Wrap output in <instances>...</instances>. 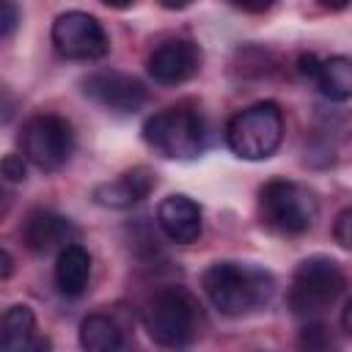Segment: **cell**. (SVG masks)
I'll use <instances>...</instances> for the list:
<instances>
[{
    "instance_id": "ba28073f",
    "label": "cell",
    "mask_w": 352,
    "mask_h": 352,
    "mask_svg": "<svg viewBox=\"0 0 352 352\" xmlns=\"http://www.w3.org/2000/svg\"><path fill=\"white\" fill-rule=\"evenodd\" d=\"M52 44L69 60H99L107 55L110 41L96 16L85 11H66L52 22Z\"/></svg>"
},
{
    "instance_id": "52a82bcc",
    "label": "cell",
    "mask_w": 352,
    "mask_h": 352,
    "mask_svg": "<svg viewBox=\"0 0 352 352\" xmlns=\"http://www.w3.org/2000/svg\"><path fill=\"white\" fill-rule=\"evenodd\" d=\"M19 148L25 160L38 170H60L74 151L72 124L55 113H38L25 121L19 132Z\"/></svg>"
},
{
    "instance_id": "7402d4cb",
    "label": "cell",
    "mask_w": 352,
    "mask_h": 352,
    "mask_svg": "<svg viewBox=\"0 0 352 352\" xmlns=\"http://www.w3.org/2000/svg\"><path fill=\"white\" fill-rule=\"evenodd\" d=\"M341 327H344V333L352 336V297L346 300V305H344V311H341Z\"/></svg>"
},
{
    "instance_id": "9a60e30c",
    "label": "cell",
    "mask_w": 352,
    "mask_h": 352,
    "mask_svg": "<svg viewBox=\"0 0 352 352\" xmlns=\"http://www.w3.org/2000/svg\"><path fill=\"white\" fill-rule=\"evenodd\" d=\"M91 278V256L82 245H66L63 250H58L55 258V286L60 294L66 297H77L85 292Z\"/></svg>"
},
{
    "instance_id": "8fae6325",
    "label": "cell",
    "mask_w": 352,
    "mask_h": 352,
    "mask_svg": "<svg viewBox=\"0 0 352 352\" xmlns=\"http://www.w3.org/2000/svg\"><path fill=\"white\" fill-rule=\"evenodd\" d=\"M157 223L162 228V234L176 242V245H190L201 236L204 220H201V206L182 192H173L168 198L160 201L157 206Z\"/></svg>"
},
{
    "instance_id": "5bb4252c",
    "label": "cell",
    "mask_w": 352,
    "mask_h": 352,
    "mask_svg": "<svg viewBox=\"0 0 352 352\" xmlns=\"http://www.w3.org/2000/svg\"><path fill=\"white\" fill-rule=\"evenodd\" d=\"M0 346L6 352H36V349H47L50 341L36 333V316L28 305H11L3 314Z\"/></svg>"
},
{
    "instance_id": "2e32d148",
    "label": "cell",
    "mask_w": 352,
    "mask_h": 352,
    "mask_svg": "<svg viewBox=\"0 0 352 352\" xmlns=\"http://www.w3.org/2000/svg\"><path fill=\"white\" fill-rule=\"evenodd\" d=\"M314 82L319 94L330 102H346L352 99V58L346 55H330L319 60V69L314 74Z\"/></svg>"
},
{
    "instance_id": "30bf717a",
    "label": "cell",
    "mask_w": 352,
    "mask_h": 352,
    "mask_svg": "<svg viewBox=\"0 0 352 352\" xmlns=\"http://www.w3.org/2000/svg\"><path fill=\"white\" fill-rule=\"evenodd\" d=\"M146 69L160 85H182L201 69V50L190 38H170L151 50Z\"/></svg>"
},
{
    "instance_id": "d4e9b609",
    "label": "cell",
    "mask_w": 352,
    "mask_h": 352,
    "mask_svg": "<svg viewBox=\"0 0 352 352\" xmlns=\"http://www.w3.org/2000/svg\"><path fill=\"white\" fill-rule=\"evenodd\" d=\"M0 256H3V278H8V275H11V253L3 248V253H0Z\"/></svg>"
},
{
    "instance_id": "e0dca14e",
    "label": "cell",
    "mask_w": 352,
    "mask_h": 352,
    "mask_svg": "<svg viewBox=\"0 0 352 352\" xmlns=\"http://www.w3.org/2000/svg\"><path fill=\"white\" fill-rule=\"evenodd\" d=\"M80 344L88 352H116L124 346V330L113 316L91 314L80 324Z\"/></svg>"
},
{
    "instance_id": "6da1fadb",
    "label": "cell",
    "mask_w": 352,
    "mask_h": 352,
    "mask_svg": "<svg viewBox=\"0 0 352 352\" xmlns=\"http://www.w3.org/2000/svg\"><path fill=\"white\" fill-rule=\"evenodd\" d=\"M201 286L209 302L226 316H242V314L258 311L275 294V278L267 270L253 264H236V261L212 264L204 272Z\"/></svg>"
},
{
    "instance_id": "3957f363",
    "label": "cell",
    "mask_w": 352,
    "mask_h": 352,
    "mask_svg": "<svg viewBox=\"0 0 352 352\" xmlns=\"http://www.w3.org/2000/svg\"><path fill=\"white\" fill-rule=\"evenodd\" d=\"M198 302L182 286H162L146 300L143 327L160 346H187L198 336Z\"/></svg>"
},
{
    "instance_id": "4fadbf2b",
    "label": "cell",
    "mask_w": 352,
    "mask_h": 352,
    "mask_svg": "<svg viewBox=\"0 0 352 352\" xmlns=\"http://www.w3.org/2000/svg\"><path fill=\"white\" fill-rule=\"evenodd\" d=\"M157 187V173L146 165H138L126 173H121L113 182H104L94 190V201L107 209H129L140 204L151 190Z\"/></svg>"
},
{
    "instance_id": "ffe728a7",
    "label": "cell",
    "mask_w": 352,
    "mask_h": 352,
    "mask_svg": "<svg viewBox=\"0 0 352 352\" xmlns=\"http://www.w3.org/2000/svg\"><path fill=\"white\" fill-rule=\"evenodd\" d=\"M0 8H3V16H0V33H3V38H8L11 33H14V28H16V3L14 0H0Z\"/></svg>"
},
{
    "instance_id": "5b68a950",
    "label": "cell",
    "mask_w": 352,
    "mask_h": 352,
    "mask_svg": "<svg viewBox=\"0 0 352 352\" xmlns=\"http://www.w3.org/2000/svg\"><path fill=\"white\" fill-rule=\"evenodd\" d=\"M283 140V113L275 102H256L226 124V143L242 160H267Z\"/></svg>"
},
{
    "instance_id": "277c9868",
    "label": "cell",
    "mask_w": 352,
    "mask_h": 352,
    "mask_svg": "<svg viewBox=\"0 0 352 352\" xmlns=\"http://www.w3.org/2000/svg\"><path fill=\"white\" fill-rule=\"evenodd\" d=\"M316 214V195L297 182L272 179L258 190V217L275 234L300 236L314 226Z\"/></svg>"
},
{
    "instance_id": "d6986e66",
    "label": "cell",
    "mask_w": 352,
    "mask_h": 352,
    "mask_svg": "<svg viewBox=\"0 0 352 352\" xmlns=\"http://www.w3.org/2000/svg\"><path fill=\"white\" fill-rule=\"evenodd\" d=\"M3 176L8 182H22L25 179V154H6L3 157Z\"/></svg>"
},
{
    "instance_id": "7c38bea8",
    "label": "cell",
    "mask_w": 352,
    "mask_h": 352,
    "mask_svg": "<svg viewBox=\"0 0 352 352\" xmlns=\"http://www.w3.org/2000/svg\"><path fill=\"white\" fill-rule=\"evenodd\" d=\"M72 239H74V226L69 223V217H63L58 212L36 209L22 223V242L33 253L63 250L66 245H72Z\"/></svg>"
},
{
    "instance_id": "ac0fdd59",
    "label": "cell",
    "mask_w": 352,
    "mask_h": 352,
    "mask_svg": "<svg viewBox=\"0 0 352 352\" xmlns=\"http://www.w3.org/2000/svg\"><path fill=\"white\" fill-rule=\"evenodd\" d=\"M333 239L344 250H352V206H346L344 212H338V217L333 223Z\"/></svg>"
},
{
    "instance_id": "44dd1931",
    "label": "cell",
    "mask_w": 352,
    "mask_h": 352,
    "mask_svg": "<svg viewBox=\"0 0 352 352\" xmlns=\"http://www.w3.org/2000/svg\"><path fill=\"white\" fill-rule=\"evenodd\" d=\"M234 8H242L248 14H261V11H270L275 6V0H228Z\"/></svg>"
},
{
    "instance_id": "9c48e42d",
    "label": "cell",
    "mask_w": 352,
    "mask_h": 352,
    "mask_svg": "<svg viewBox=\"0 0 352 352\" xmlns=\"http://www.w3.org/2000/svg\"><path fill=\"white\" fill-rule=\"evenodd\" d=\"M82 94L104 110L113 113H135L146 104V85L124 72H94L82 80Z\"/></svg>"
},
{
    "instance_id": "8992f818",
    "label": "cell",
    "mask_w": 352,
    "mask_h": 352,
    "mask_svg": "<svg viewBox=\"0 0 352 352\" xmlns=\"http://www.w3.org/2000/svg\"><path fill=\"white\" fill-rule=\"evenodd\" d=\"M344 286H346V275L341 272V267L333 258L311 256L297 264L286 300L297 316L314 319V316L324 314L341 297Z\"/></svg>"
},
{
    "instance_id": "603a6c76",
    "label": "cell",
    "mask_w": 352,
    "mask_h": 352,
    "mask_svg": "<svg viewBox=\"0 0 352 352\" xmlns=\"http://www.w3.org/2000/svg\"><path fill=\"white\" fill-rule=\"evenodd\" d=\"M352 0H319V6L322 8H327V11H341V8H346Z\"/></svg>"
},
{
    "instance_id": "cb8c5ba5",
    "label": "cell",
    "mask_w": 352,
    "mask_h": 352,
    "mask_svg": "<svg viewBox=\"0 0 352 352\" xmlns=\"http://www.w3.org/2000/svg\"><path fill=\"white\" fill-rule=\"evenodd\" d=\"M162 8H170V11H182V8H187L192 0H157Z\"/></svg>"
},
{
    "instance_id": "7a4b0ae2",
    "label": "cell",
    "mask_w": 352,
    "mask_h": 352,
    "mask_svg": "<svg viewBox=\"0 0 352 352\" xmlns=\"http://www.w3.org/2000/svg\"><path fill=\"white\" fill-rule=\"evenodd\" d=\"M143 140L165 160H195L206 146V124L198 107L170 104L146 118Z\"/></svg>"
},
{
    "instance_id": "484cf974",
    "label": "cell",
    "mask_w": 352,
    "mask_h": 352,
    "mask_svg": "<svg viewBox=\"0 0 352 352\" xmlns=\"http://www.w3.org/2000/svg\"><path fill=\"white\" fill-rule=\"evenodd\" d=\"M104 6H110V8H126V6H132L135 0H102Z\"/></svg>"
}]
</instances>
